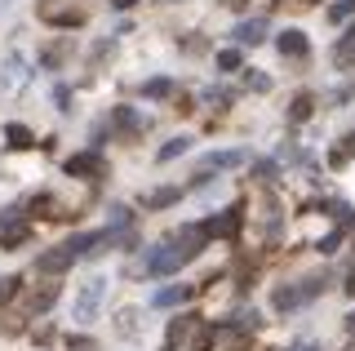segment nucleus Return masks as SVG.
I'll return each mask as SVG.
<instances>
[{"instance_id": "cd10ccee", "label": "nucleus", "mask_w": 355, "mask_h": 351, "mask_svg": "<svg viewBox=\"0 0 355 351\" xmlns=\"http://www.w3.org/2000/svg\"><path fill=\"white\" fill-rule=\"evenodd\" d=\"M342 236H347V232H342V227H338V232H329L324 240H320V254H338V245H342Z\"/></svg>"}, {"instance_id": "ddd939ff", "label": "nucleus", "mask_w": 355, "mask_h": 351, "mask_svg": "<svg viewBox=\"0 0 355 351\" xmlns=\"http://www.w3.org/2000/svg\"><path fill=\"white\" fill-rule=\"evenodd\" d=\"M40 18H44V23H53V27H80V23H85L80 9H53V5H44Z\"/></svg>"}, {"instance_id": "5701e85b", "label": "nucleus", "mask_w": 355, "mask_h": 351, "mask_svg": "<svg viewBox=\"0 0 355 351\" xmlns=\"http://www.w3.org/2000/svg\"><path fill=\"white\" fill-rule=\"evenodd\" d=\"M182 151H187V138H169V142L160 147V156H155V160H160V164H169V160L182 156Z\"/></svg>"}, {"instance_id": "f3484780", "label": "nucleus", "mask_w": 355, "mask_h": 351, "mask_svg": "<svg viewBox=\"0 0 355 351\" xmlns=\"http://www.w3.org/2000/svg\"><path fill=\"white\" fill-rule=\"evenodd\" d=\"M173 200H178V191H173V187H160V191L142 196V209H169Z\"/></svg>"}, {"instance_id": "9d476101", "label": "nucleus", "mask_w": 355, "mask_h": 351, "mask_svg": "<svg viewBox=\"0 0 355 351\" xmlns=\"http://www.w3.org/2000/svg\"><path fill=\"white\" fill-rule=\"evenodd\" d=\"M53 302H58V284H40V289H31V293H27V311H31V316L49 311Z\"/></svg>"}, {"instance_id": "20e7f679", "label": "nucleus", "mask_w": 355, "mask_h": 351, "mask_svg": "<svg viewBox=\"0 0 355 351\" xmlns=\"http://www.w3.org/2000/svg\"><path fill=\"white\" fill-rule=\"evenodd\" d=\"M182 249H173V245H155L151 254H147V271L151 276H173L178 267H182Z\"/></svg>"}, {"instance_id": "4be33fe9", "label": "nucleus", "mask_w": 355, "mask_h": 351, "mask_svg": "<svg viewBox=\"0 0 355 351\" xmlns=\"http://www.w3.org/2000/svg\"><path fill=\"white\" fill-rule=\"evenodd\" d=\"M311 112H315V98H311V94H297L293 107H288V120H306Z\"/></svg>"}, {"instance_id": "a211bd4d", "label": "nucleus", "mask_w": 355, "mask_h": 351, "mask_svg": "<svg viewBox=\"0 0 355 351\" xmlns=\"http://www.w3.org/2000/svg\"><path fill=\"white\" fill-rule=\"evenodd\" d=\"M5 71H9V76H5V89H18V85L27 80V62H22V53H14V58H9Z\"/></svg>"}, {"instance_id": "2f4dec72", "label": "nucleus", "mask_w": 355, "mask_h": 351, "mask_svg": "<svg viewBox=\"0 0 355 351\" xmlns=\"http://www.w3.org/2000/svg\"><path fill=\"white\" fill-rule=\"evenodd\" d=\"M53 103H58V107H67V103H71V94H67V85H58V89H53Z\"/></svg>"}, {"instance_id": "f257e3e1", "label": "nucleus", "mask_w": 355, "mask_h": 351, "mask_svg": "<svg viewBox=\"0 0 355 351\" xmlns=\"http://www.w3.org/2000/svg\"><path fill=\"white\" fill-rule=\"evenodd\" d=\"M324 284H329V276H306L297 284H280V289L271 293V307H275V311H293V307L311 302L315 293H324Z\"/></svg>"}, {"instance_id": "2eb2a0df", "label": "nucleus", "mask_w": 355, "mask_h": 351, "mask_svg": "<svg viewBox=\"0 0 355 351\" xmlns=\"http://www.w3.org/2000/svg\"><path fill=\"white\" fill-rule=\"evenodd\" d=\"M191 298V284H173V289H160L155 293V307H178Z\"/></svg>"}, {"instance_id": "412c9836", "label": "nucleus", "mask_w": 355, "mask_h": 351, "mask_svg": "<svg viewBox=\"0 0 355 351\" xmlns=\"http://www.w3.org/2000/svg\"><path fill=\"white\" fill-rule=\"evenodd\" d=\"M333 58L342 62V67H347V62H355V27L347 31V36L338 40V49H333Z\"/></svg>"}, {"instance_id": "f704fd0d", "label": "nucleus", "mask_w": 355, "mask_h": 351, "mask_svg": "<svg viewBox=\"0 0 355 351\" xmlns=\"http://www.w3.org/2000/svg\"><path fill=\"white\" fill-rule=\"evenodd\" d=\"M347 334H351V338H355V311H351V316H347Z\"/></svg>"}, {"instance_id": "b1692460", "label": "nucleus", "mask_w": 355, "mask_h": 351, "mask_svg": "<svg viewBox=\"0 0 355 351\" xmlns=\"http://www.w3.org/2000/svg\"><path fill=\"white\" fill-rule=\"evenodd\" d=\"M214 338H218V329L209 325V320H200V334H196V343H191V351H209V347H214Z\"/></svg>"}, {"instance_id": "f03ea898", "label": "nucleus", "mask_w": 355, "mask_h": 351, "mask_svg": "<svg viewBox=\"0 0 355 351\" xmlns=\"http://www.w3.org/2000/svg\"><path fill=\"white\" fill-rule=\"evenodd\" d=\"M103 293H107L103 276H89V280L80 284V293H76L71 316H76V320H94V316H98V307H103Z\"/></svg>"}, {"instance_id": "473e14b6", "label": "nucleus", "mask_w": 355, "mask_h": 351, "mask_svg": "<svg viewBox=\"0 0 355 351\" xmlns=\"http://www.w3.org/2000/svg\"><path fill=\"white\" fill-rule=\"evenodd\" d=\"M342 289H347L351 298H355V271H351V276H347V284H342Z\"/></svg>"}, {"instance_id": "7ed1b4c3", "label": "nucleus", "mask_w": 355, "mask_h": 351, "mask_svg": "<svg viewBox=\"0 0 355 351\" xmlns=\"http://www.w3.org/2000/svg\"><path fill=\"white\" fill-rule=\"evenodd\" d=\"M31 227L22 223V209H5V218H0V249H18L27 245Z\"/></svg>"}, {"instance_id": "bb28decb", "label": "nucleus", "mask_w": 355, "mask_h": 351, "mask_svg": "<svg viewBox=\"0 0 355 351\" xmlns=\"http://www.w3.org/2000/svg\"><path fill=\"white\" fill-rule=\"evenodd\" d=\"M218 67H222V71H240V53H236V49H222V53H218Z\"/></svg>"}, {"instance_id": "423d86ee", "label": "nucleus", "mask_w": 355, "mask_h": 351, "mask_svg": "<svg viewBox=\"0 0 355 351\" xmlns=\"http://www.w3.org/2000/svg\"><path fill=\"white\" fill-rule=\"evenodd\" d=\"M62 169H67V178H98V173H103V156H98V151H80V156H71Z\"/></svg>"}, {"instance_id": "6ab92c4d", "label": "nucleus", "mask_w": 355, "mask_h": 351, "mask_svg": "<svg viewBox=\"0 0 355 351\" xmlns=\"http://www.w3.org/2000/svg\"><path fill=\"white\" fill-rule=\"evenodd\" d=\"M116 334H120V338H133V334H138V311H133V307L116 311Z\"/></svg>"}, {"instance_id": "c85d7f7f", "label": "nucleus", "mask_w": 355, "mask_h": 351, "mask_svg": "<svg viewBox=\"0 0 355 351\" xmlns=\"http://www.w3.org/2000/svg\"><path fill=\"white\" fill-rule=\"evenodd\" d=\"M14 293H18V276H0V307L14 298Z\"/></svg>"}, {"instance_id": "0eeeda50", "label": "nucleus", "mask_w": 355, "mask_h": 351, "mask_svg": "<svg viewBox=\"0 0 355 351\" xmlns=\"http://www.w3.org/2000/svg\"><path fill=\"white\" fill-rule=\"evenodd\" d=\"M71 262H76V254L67 249V240H62V245H53L49 254H40V258H36V271H44V276H58V271H67Z\"/></svg>"}, {"instance_id": "c756f323", "label": "nucleus", "mask_w": 355, "mask_h": 351, "mask_svg": "<svg viewBox=\"0 0 355 351\" xmlns=\"http://www.w3.org/2000/svg\"><path fill=\"white\" fill-rule=\"evenodd\" d=\"M249 89H258V94H266V89H271V80H266L262 71H253V76H249Z\"/></svg>"}, {"instance_id": "aec40b11", "label": "nucleus", "mask_w": 355, "mask_h": 351, "mask_svg": "<svg viewBox=\"0 0 355 351\" xmlns=\"http://www.w3.org/2000/svg\"><path fill=\"white\" fill-rule=\"evenodd\" d=\"M169 94H173V80H169V76H155V80L142 85V98H169Z\"/></svg>"}, {"instance_id": "4468645a", "label": "nucleus", "mask_w": 355, "mask_h": 351, "mask_svg": "<svg viewBox=\"0 0 355 351\" xmlns=\"http://www.w3.org/2000/svg\"><path fill=\"white\" fill-rule=\"evenodd\" d=\"M231 36H236L240 45H262V40H266V23H262V18H249V23H240Z\"/></svg>"}, {"instance_id": "393cba45", "label": "nucleus", "mask_w": 355, "mask_h": 351, "mask_svg": "<svg viewBox=\"0 0 355 351\" xmlns=\"http://www.w3.org/2000/svg\"><path fill=\"white\" fill-rule=\"evenodd\" d=\"M107 223H111V227H129L133 214L125 209V205H111V209H107Z\"/></svg>"}, {"instance_id": "c9c22d12", "label": "nucleus", "mask_w": 355, "mask_h": 351, "mask_svg": "<svg viewBox=\"0 0 355 351\" xmlns=\"http://www.w3.org/2000/svg\"><path fill=\"white\" fill-rule=\"evenodd\" d=\"M342 151H347V156H351V151H355V134H351V138H347V147H342Z\"/></svg>"}, {"instance_id": "f8f14e48", "label": "nucleus", "mask_w": 355, "mask_h": 351, "mask_svg": "<svg viewBox=\"0 0 355 351\" xmlns=\"http://www.w3.org/2000/svg\"><path fill=\"white\" fill-rule=\"evenodd\" d=\"M205 232H209V236H236V232H240V209H227V214L209 218Z\"/></svg>"}, {"instance_id": "6e6552de", "label": "nucleus", "mask_w": 355, "mask_h": 351, "mask_svg": "<svg viewBox=\"0 0 355 351\" xmlns=\"http://www.w3.org/2000/svg\"><path fill=\"white\" fill-rule=\"evenodd\" d=\"M275 49H280V58H306L311 40H306V31L288 27V31H280V40H275Z\"/></svg>"}, {"instance_id": "dca6fc26", "label": "nucleus", "mask_w": 355, "mask_h": 351, "mask_svg": "<svg viewBox=\"0 0 355 351\" xmlns=\"http://www.w3.org/2000/svg\"><path fill=\"white\" fill-rule=\"evenodd\" d=\"M5 138H9V147H18V151L36 147V134H31L27 125H9V129H5Z\"/></svg>"}, {"instance_id": "1a4fd4ad", "label": "nucleus", "mask_w": 355, "mask_h": 351, "mask_svg": "<svg viewBox=\"0 0 355 351\" xmlns=\"http://www.w3.org/2000/svg\"><path fill=\"white\" fill-rule=\"evenodd\" d=\"M205 227H182V232H178V249H182V258L187 262H191L196 254H200V249H205Z\"/></svg>"}, {"instance_id": "7c9ffc66", "label": "nucleus", "mask_w": 355, "mask_h": 351, "mask_svg": "<svg viewBox=\"0 0 355 351\" xmlns=\"http://www.w3.org/2000/svg\"><path fill=\"white\" fill-rule=\"evenodd\" d=\"M284 351H320V343H311V338H302V343H288Z\"/></svg>"}, {"instance_id": "9b49d317", "label": "nucleus", "mask_w": 355, "mask_h": 351, "mask_svg": "<svg viewBox=\"0 0 355 351\" xmlns=\"http://www.w3.org/2000/svg\"><path fill=\"white\" fill-rule=\"evenodd\" d=\"M111 125H116L120 134H129V138L142 134V116L133 112V107H116V112H111Z\"/></svg>"}, {"instance_id": "72a5a7b5", "label": "nucleus", "mask_w": 355, "mask_h": 351, "mask_svg": "<svg viewBox=\"0 0 355 351\" xmlns=\"http://www.w3.org/2000/svg\"><path fill=\"white\" fill-rule=\"evenodd\" d=\"M111 5H116V9H129V5H138V0H111Z\"/></svg>"}, {"instance_id": "39448f33", "label": "nucleus", "mask_w": 355, "mask_h": 351, "mask_svg": "<svg viewBox=\"0 0 355 351\" xmlns=\"http://www.w3.org/2000/svg\"><path fill=\"white\" fill-rule=\"evenodd\" d=\"M244 160H249L244 151H209V156H200L196 169L200 173H227V169H240Z\"/></svg>"}, {"instance_id": "a878e982", "label": "nucleus", "mask_w": 355, "mask_h": 351, "mask_svg": "<svg viewBox=\"0 0 355 351\" xmlns=\"http://www.w3.org/2000/svg\"><path fill=\"white\" fill-rule=\"evenodd\" d=\"M351 14H355V0H338V5L329 9V18H333V23H347Z\"/></svg>"}]
</instances>
